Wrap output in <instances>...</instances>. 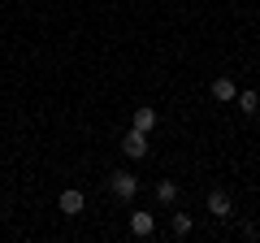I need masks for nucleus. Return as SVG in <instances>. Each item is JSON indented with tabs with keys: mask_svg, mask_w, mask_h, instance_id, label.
<instances>
[{
	"mask_svg": "<svg viewBox=\"0 0 260 243\" xmlns=\"http://www.w3.org/2000/svg\"><path fill=\"white\" fill-rule=\"evenodd\" d=\"M234 104H239V113H247V117H251V113L260 109V96L256 92H239V96H234Z\"/></svg>",
	"mask_w": 260,
	"mask_h": 243,
	"instance_id": "nucleus-9",
	"label": "nucleus"
},
{
	"mask_svg": "<svg viewBox=\"0 0 260 243\" xmlns=\"http://www.w3.org/2000/svg\"><path fill=\"white\" fill-rule=\"evenodd\" d=\"M121 152H126L130 161H143L148 157V131H135V126H130V135L121 139Z\"/></svg>",
	"mask_w": 260,
	"mask_h": 243,
	"instance_id": "nucleus-2",
	"label": "nucleus"
},
{
	"mask_svg": "<svg viewBox=\"0 0 260 243\" xmlns=\"http://www.w3.org/2000/svg\"><path fill=\"white\" fill-rule=\"evenodd\" d=\"M174 234H178V239L191 234V213H174Z\"/></svg>",
	"mask_w": 260,
	"mask_h": 243,
	"instance_id": "nucleus-10",
	"label": "nucleus"
},
{
	"mask_svg": "<svg viewBox=\"0 0 260 243\" xmlns=\"http://www.w3.org/2000/svg\"><path fill=\"white\" fill-rule=\"evenodd\" d=\"M83 208H87V196H83L78 187H65V191H61V213H65V217H78Z\"/></svg>",
	"mask_w": 260,
	"mask_h": 243,
	"instance_id": "nucleus-4",
	"label": "nucleus"
},
{
	"mask_svg": "<svg viewBox=\"0 0 260 243\" xmlns=\"http://www.w3.org/2000/svg\"><path fill=\"white\" fill-rule=\"evenodd\" d=\"M152 230H156V217H152L148 208H135V213H130V234H139V239H148Z\"/></svg>",
	"mask_w": 260,
	"mask_h": 243,
	"instance_id": "nucleus-5",
	"label": "nucleus"
},
{
	"mask_svg": "<svg viewBox=\"0 0 260 243\" xmlns=\"http://www.w3.org/2000/svg\"><path fill=\"white\" fill-rule=\"evenodd\" d=\"M234 96H239V92H234V78H213V100H221V104H230L234 100Z\"/></svg>",
	"mask_w": 260,
	"mask_h": 243,
	"instance_id": "nucleus-6",
	"label": "nucleus"
},
{
	"mask_svg": "<svg viewBox=\"0 0 260 243\" xmlns=\"http://www.w3.org/2000/svg\"><path fill=\"white\" fill-rule=\"evenodd\" d=\"M109 191L117 200H135V196H139V178L126 174V169H113V174H109Z\"/></svg>",
	"mask_w": 260,
	"mask_h": 243,
	"instance_id": "nucleus-1",
	"label": "nucleus"
},
{
	"mask_svg": "<svg viewBox=\"0 0 260 243\" xmlns=\"http://www.w3.org/2000/svg\"><path fill=\"white\" fill-rule=\"evenodd\" d=\"M130 122H135V131H152V126H156V109H152V104H139Z\"/></svg>",
	"mask_w": 260,
	"mask_h": 243,
	"instance_id": "nucleus-7",
	"label": "nucleus"
},
{
	"mask_svg": "<svg viewBox=\"0 0 260 243\" xmlns=\"http://www.w3.org/2000/svg\"><path fill=\"white\" fill-rule=\"evenodd\" d=\"M204 208H208L213 217H230V213H234V200H230V191L213 187V191H208V200H204Z\"/></svg>",
	"mask_w": 260,
	"mask_h": 243,
	"instance_id": "nucleus-3",
	"label": "nucleus"
},
{
	"mask_svg": "<svg viewBox=\"0 0 260 243\" xmlns=\"http://www.w3.org/2000/svg\"><path fill=\"white\" fill-rule=\"evenodd\" d=\"M156 200H160V204H174V200H178V183H174V178H160V183H156Z\"/></svg>",
	"mask_w": 260,
	"mask_h": 243,
	"instance_id": "nucleus-8",
	"label": "nucleus"
}]
</instances>
